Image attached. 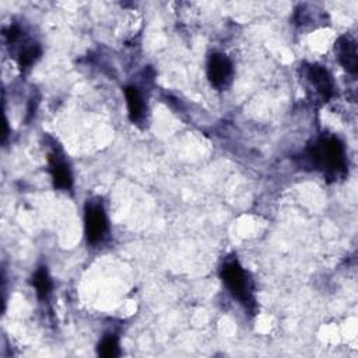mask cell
Masks as SVG:
<instances>
[{
    "mask_svg": "<svg viewBox=\"0 0 358 358\" xmlns=\"http://www.w3.org/2000/svg\"><path fill=\"white\" fill-rule=\"evenodd\" d=\"M48 162H49V172L53 180V186L63 192L71 190L73 173L67 161L64 159V155L57 148H53L48 155Z\"/></svg>",
    "mask_w": 358,
    "mask_h": 358,
    "instance_id": "obj_5",
    "label": "cell"
},
{
    "mask_svg": "<svg viewBox=\"0 0 358 358\" xmlns=\"http://www.w3.org/2000/svg\"><path fill=\"white\" fill-rule=\"evenodd\" d=\"M305 77L309 85L315 90L324 102H327L334 95V83L330 73L320 64H310L306 67Z\"/></svg>",
    "mask_w": 358,
    "mask_h": 358,
    "instance_id": "obj_6",
    "label": "cell"
},
{
    "mask_svg": "<svg viewBox=\"0 0 358 358\" xmlns=\"http://www.w3.org/2000/svg\"><path fill=\"white\" fill-rule=\"evenodd\" d=\"M32 285L39 299H46L52 292V280L46 266H41L32 275Z\"/></svg>",
    "mask_w": 358,
    "mask_h": 358,
    "instance_id": "obj_9",
    "label": "cell"
},
{
    "mask_svg": "<svg viewBox=\"0 0 358 358\" xmlns=\"http://www.w3.org/2000/svg\"><path fill=\"white\" fill-rule=\"evenodd\" d=\"M334 50H336L338 63L348 73L355 74L357 67H358V56H357V43H355V41L348 35H343L337 39Z\"/></svg>",
    "mask_w": 358,
    "mask_h": 358,
    "instance_id": "obj_7",
    "label": "cell"
},
{
    "mask_svg": "<svg viewBox=\"0 0 358 358\" xmlns=\"http://www.w3.org/2000/svg\"><path fill=\"white\" fill-rule=\"evenodd\" d=\"M98 354L105 358H112L117 357L120 354L119 350V340L115 334H108L105 336L101 343L98 344Z\"/></svg>",
    "mask_w": 358,
    "mask_h": 358,
    "instance_id": "obj_10",
    "label": "cell"
},
{
    "mask_svg": "<svg viewBox=\"0 0 358 358\" xmlns=\"http://www.w3.org/2000/svg\"><path fill=\"white\" fill-rule=\"evenodd\" d=\"M234 76L232 62L224 53H213L207 60V78L217 90L227 88Z\"/></svg>",
    "mask_w": 358,
    "mask_h": 358,
    "instance_id": "obj_4",
    "label": "cell"
},
{
    "mask_svg": "<svg viewBox=\"0 0 358 358\" xmlns=\"http://www.w3.org/2000/svg\"><path fill=\"white\" fill-rule=\"evenodd\" d=\"M306 162L324 178L336 180L347 173V154L343 141L336 136H322L305 151Z\"/></svg>",
    "mask_w": 358,
    "mask_h": 358,
    "instance_id": "obj_1",
    "label": "cell"
},
{
    "mask_svg": "<svg viewBox=\"0 0 358 358\" xmlns=\"http://www.w3.org/2000/svg\"><path fill=\"white\" fill-rule=\"evenodd\" d=\"M109 231V221L99 200H88L84 207V234L90 245L101 243Z\"/></svg>",
    "mask_w": 358,
    "mask_h": 358,
    "instance_id": "obj_3",
    "label": "cell"
},
{
    "mask_svg": "<svg viewBox=\"0 0 358 358\" xmlns=\"http://www.w3.org/2000/svg\"><path fill=\"white\" fill-rule=\"evenodd\" d=\"M220 277L232 298L253 315L256 310L253 282L236 257L225 259L220 268Z\"/></svg>",
    "mask_w": 358,
    "mask_h": 358,
    "instance_id": "obj_2",
    "label": "cell"
},
{
    "mask_svg": "<svg viewBox=\"0 0 358 358\" xmlns=\"http://www.w3.org/2000/svg\"><path fill=\"white\" fill-rule=\"evenodd\" d=\"M124 98H126L129 119L136 124H140L141 122H144L147 105L144 102V96L141 91L136 85H127L124 87Z\"/></svg>",
    "mask_w": 358,
    "mask_h": 358,
    "instance_id": "obj_8",
    "label": "cell"
}]
</instances>
